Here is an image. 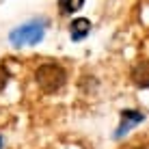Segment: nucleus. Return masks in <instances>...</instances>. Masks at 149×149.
<instances>
[{"label":"nucleus","instance_id":"obj_1","mask_svg":"<svg viewBox=\"0 0 149 149\" xmlns=\"http://www.w3.org/2000/svg\"><path fill=\"white\" fill-rule=\"evenodd\" d=\"M35 82H37V86L43 93H56L67 82V71L56 63L39 65L37 71H35Z\"/></svg>","mask_w":149,"mask_h":149},{"label":"nucleus","instance_id":"obj_2","mask_svg":"<svg viewBox=\"0 0 149 149\" xmlns=\"http://www.w3.org/2000/svg\"><path fill=\"white\" fill-rule=\"evenodd\" d=\"M45 26L48 22L45 19H33V22H26L22 26L13 28L11 35H9V41H11L13 48H24V45H37L45 35Z\"/></svg>","mask_w":149,"mask_h":149},{"label":"nucleus","instance_id":"obj_3","mask_svg":"<svg viewBox=\"0 0 149 149\" xmlns=\"http://www.w3.org/2000/svg\"><path fill=\"white\" fill-rule=\"evenodd\" d=\"M143 119H145V115L138 112V110H123L121 112V123H119V127H117V132H115V138H121L123 134H127V132L134 125H138Z\"/></svg>","mask_w":149,"mask_h":149},{"label":"nucleus","instance_id":"obj_4","mask_svg":"<svg viewBox=\"0 0 149 149\" xmlns=\"http://www.w3.org/2000/svg\"><path fill=\"white\" fill-rule=\"evenodd\" d=\"M130 78L138 89H149V61H138L130 71Z\"/></svg>","mask_w":149,"mask_h":149},{"label":"nucleus","instance_id":"obj_5","mask_svg":"<svg viewBox=\"0 0 149 149\" xmlns=\"http://www.w3.org/2000/svg\"><path fill=\"white\" fill-rule=\"evenodd\" d=\"M89 33H91V22H89L86 17L74 19V22H71V26H69V35H71V39H74V41L84 39Z\"/></svg>","mask_w":149,"mask_h":149},{"label":"nucleus","instance_id":"obj_6","mask_svg":"<svg viewBox=\"0 0 149 149\" xmlns=\"http://www.w3.org/2000/svg\"><path fill=\"white\" fill-rule=\"evenodd\" d=\"M84 4V0H58V7H61V13H74Z\"/></svg>","mask_w":149,"mask_h":149},{"label":"nucleus","instance_id":"obj_7","mask_svg":"<svg viewBox=\"0 0 149 149\" xmlns=\"http://www.w3.org/2000/svg\"><path fill=\"white\" fill-rule=\"evenodd\" d=\"M7 82H9V69L4 65H0V91H4Z\"/></svg>","mask_w":149,"mask_h":149},{"label":"nucleus","instance_id":"obj_8","mask_svg":"<svg viewBox=\"0 0 149 149\" xmlns=\"http://www.w3.org/2000/svg\"><path fill=\"white\" fill-rule=\"evenodd\" d=\"M2 143H4V141H2V136H0V147H2Z\"/></svg>","mask_w":149,"mask_h":149},{"label":"nucleus","instance_id":"obj_9","mask_svg":"<svg viewBox=\"0 0 149 149\" xmlns=\"http://www.w3.org/2000/svg\"><path fill=\"white\" fill-rule=\"evenodd\" d=\"M134 149H145V147H134Z\"/></svg>","mask_w":149,"mask_h":149}]
</instances>
